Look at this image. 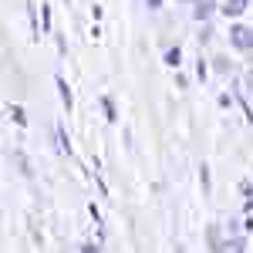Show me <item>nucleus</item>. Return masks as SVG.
Here are the masks:
<instances>
[{"instance_id": "6e6552de", "label": "nucleus", "mask_w": 253, "mask_h": 253, "mask_svg": "<svg viewBox=\"0 0 253 253\" xmlns=\"http://www.w3.org/2000/svg\"><path fill=\"white\" fill-rule=\"evenodd\" d=\"M10 115H14V118H17V122H20V125H24V122H27V118H24V112H20V108H17V105H14V108H10Z\"/></svg>"}, {"instance_id": "9d476101", "label": "nucleus", "mask_w": 253, "mask_h": 253, "mask_svg": "<svg viewBox=\"0 0 253 253\" xmlns=\"http://www.w3.org/2000/svg\"><path fill=\"white\" fill-rule=\"evenodd\" d=\"M149 7H159V0H149Z\"/></svg>"}, {"instance_id": "f03ea898", "label": "nucleus", "mask_w": 253, "mask_h": 253, "mask_svg": "<svg viewBox=\"0 0 253 253\" xmlns=\"http://www.w3.org/2000/svg\"><path fill=\"white\" fill-rule=\"evenodd\" d=\"M243 10H247V0H226V7H223L226 17H240Z\"/></svg>"}, {"instance_id": "1a4fd4ad", "label": "nucleus", "mask_w": 253, "mask_h": 253, "mask_svg": "<svg viewBox=\"0 0 253 253\" xmlns=\"http://www.w3.org/2000/svg\"><path fill=\"white\" fill-rule=\"evenodd\" d=\"M247 88H250V91H253V71H250V75H247Z\"/></svg>"}, {"instance_id": "20e7f679", "label": "nucleus", "mask_w": 253, "mask_h": 253, "mask_svg": "<svg viewBox=\"0 0 253 253\" xmlns=\"http://www.w3.org/2000/svg\"><path fill=\"white\" fill-rule=\"evenodd\" d=\"M210 14H213V3H199V7H196V17L199 20H206Z\"/></svg>"}, {"instance_id": "f257e3e1", "label": "nucleus", "mask_w": 253, "mask_h": 253, "mask_svg": "<svg viewBox=\"0 0 253 253\" xmlns=\"http://www.w3.org/2000/svg\"><path fill=\"white\" fill-rule=\"evenodd\" d=\"M230 41H233L236 47L250 51V47H253V31H250V27H233V31H230Z\"/></svg>"}, {"instance_id": "423d86ee", "label": "nucleus", "mask_w": 253, "mask_h": 253, "mask_svg": "<svg viewBox=\"0 0 253 253\" xmlns=\"http://www.w3.org/2000/svg\"><path fill=\"white\" fill-rule=\"evenodd\" d=\"M166 61H169V64H179V47H172V51L166 54Z\"/></svg>"}, {"instance_id": "7ed1b4c3", "label": "nucleus", "mask_w": 253, "mask_h": 253, "mask_svg": "<svg viewBox=\"0 0 253 253\" xmlns=\"http://www.w3.org/2000/svg\"><path fill=\"white\" fill-rule=\"evenodd\" d=\"M216 253H243V240H240V236H236V240H226V243H219Z\"/></svg>"}, {"instance_id": "39448f33", "label": "nucleus", "mask_w": 253, "mask_h": 253, "mask_svg": "<svg viewBox=\"0 0 253 253\" xmlns=\"http://www.w3.org/2000/svg\"><path fill=\"white\" fill-rule=\"evenodd\" d=\"M58 88H61V98H64V105L71 108V91H68V84H64V81H58Z\"/></svg>"}, {"instance_id": "0eeeda50", "label": "nucleus", "mask_w": 253, "mask_h": 253, "mask_svg": "<svg viewBox=\"0 0 253 253\" xmlns=\"http://www.w3.org/2000/svg\"><path fill=\"white\" fill-rule=\"evenodd\" d=\"M216 71H230V61H226V58H216Z\"/></svg>"}]
</instances>
